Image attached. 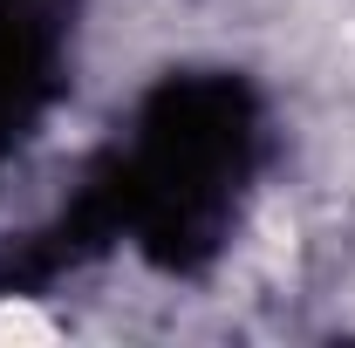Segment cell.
Masks as SVG:
<instances>
[{
    "instance_id": "1",
    "label": "cell",
    "mask_w": 355,
    "mask_h": 348,
    "mask_svg": "<svg viewBox=\"0 0 355 348\" xmlns=\"http://www.w3.org/2000/svg\"><path fill=\"white\" fill-rule=\"evenodd\" d=\"M48 342H55V321L48 314H35L21 301L0 307V348H48Z\"/></svg>"
}]
</instances>
